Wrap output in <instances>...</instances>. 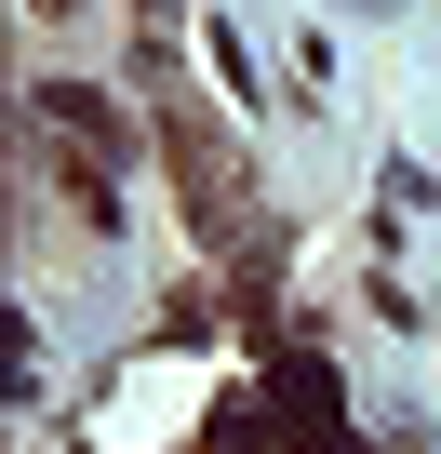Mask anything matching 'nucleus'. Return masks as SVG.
<instances>
[{
    "instance_id": "obj_2",
    "label": "nucleus",
    "mask_w": 441,
    "mask_h": 454,
    "mask_svg": "<svg viewBox=\"0 0 441 454\" xmlns=\"http://www.w3.org/2000/svg\"><path fill=\"white\" fill-rule=\"evenodd\" d=\"M41 107H54L81 147H121V121H107V94H94V81H41Z\"/></svg>"
},
{
    "instance_id": "obj_4",
    "label": "nucleus",
    "mask_w": 441,
    "mask_h": 454,
    "mask_svg": "<svg viewBox=\"0 0 441 454\" xmlns=\"http://www.w3.org/2000/svg\"><path fill=\"white\" fill-rule=\"evenodd\" d=\"M28 14H67V0H28Z\"/></svg>"
},
{
    "instance_id": "obj_3",
    "label": "nucleus",
    "mask_w": 441,
    "mask_h": 454,
    "mask_svg": "<svg viewBox=\"0 0 441 454\" xmlns=\"http://www.w3.org/2000/svg\"><path fill=\"white\" fill-rule=\"evenodd\" d=\"M67 214H81V227H94V241H121V187H107V174H94V160H81V174H67Z\"/></svg>"
},
{
    "instance_id": "obj_1",
    "label": "nucleus",
    "mask_w": 441,
    "mask_h": 454,
    "mask_svg": "<svg viewBox=\"0 0 441 454\" xmlns=\"http://www.w3.org/2000/svg\"><path fill=\"white\" fill-rule=\"evenodd\" d=\"M161 147H174V174H187V187H201V200H187V214H201V227H241V160H228V147H214V134H201V121H187V107H174V121H161Z\"/></svg>"
}]
</instances>
